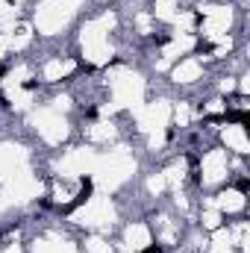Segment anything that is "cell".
<instances>
[{
    "label": "cell",
    "instance_id": "3",
    "mask_svg": "<svg viewBox=\"0 0 250 253\" xmlns=\"http://www.w3.org/2000/svg\"><path fill=\"white\" fill-rule=\"evenodd\" d=\"M248 189H250V183L242 177V180H239V191H248Z\"/></svg>",
    "mask_w": 250,
    "mask_h": 253
},
{
    "label": "cell",
    "instance_id": "1",
    "mask_svg": "<svg viewBox=\"0 0 250 253\" xmlns=\"http://www.w3.org/2000/svg\"><path fill=\"white\" fill-rule=\"evenodd\" d=\"M88 197H91V180L85 177V180H83V189H80V194H77V197H74L68 206H62V212H74V209H77V206H83Z\"/></svg>",
    "mask_w": 250,
    "mask_h": 253
},
{
    "label": "cell",
    "instance_id": "2",
    "mask_svg": "<svg viewBox=\"0 0 250 253\" xmlns=\"http://www.w3.org/2000/svg\"><path fill=\"white\" fill-rule=\"evenodd\" d=\"M141 253H162V248H159V245H150V248H144Z\"/></svg>",
    "mask_w": 250,
    "mask_h": 253
}]
</instances>
